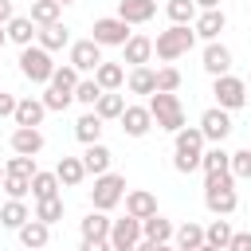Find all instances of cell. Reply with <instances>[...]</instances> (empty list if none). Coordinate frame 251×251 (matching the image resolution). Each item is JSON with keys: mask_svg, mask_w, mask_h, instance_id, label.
<instances>
[{"mask_svg": "<svg viewBox=\"0 0 251 251\" xmlns=\"http://www.w3.org/2000/svg\"><path fill=\"white\" fill-rule=\"evenodd\" d=\"M4 31H8V39H12L16 47H31V39L39 35V31H35V20H31V16H12Z\"/></svg>", "mask_w": 251, "mask_h": 251, "instance_id": "cell-21", "label": "cell"}, {"mask_svg": "<svg viewBox=\"0 0 251 251\" xmlns=\"http://www.w3.org/2000/svg\"><path fill=\"white\" fill-rule=\"evenodd\" d=\"M78 251H114V247H110V239H82Z\"/></svg>", "mask_w": 251, "mask_h": 251, "instance_id": "cell-48", "label": "cell"}, {"mask_svg": "<svg viewBox=\"0 0 251 251\" xmlns=\"http://www.w3.org/2000/svg\"><path fill=\"white\" fill-rule=\"evenodd\" d=\"M126 212L137 216V220H145V216L157 212V196L145 192V188H133V192H126Z\"/></svg>", "mask_w": 251, "mask_h": 251, "instance_id": "cell-26", "label": "cell"}, {"mask_svg": "<svg viewBox=\"0 0 251 251\" xmlns=\"http://www.w3.org/2000/svg\"><path fill=\"white\" fill-rule=\"evenodd\" d=\"M126 86H129V94H153L157 90V71L153 67H133L129 71V78H126Z\"/></svg>", "mask_w": 251, "mask_h": 251, "instance_id": "cell-29", "label": "cell"}, {"mask_svg": "<svg viewBox=\"0 0 251 251\" xmlns=\"http://www.w3.org/2000/svg\"><path fill=\"white\" fill-rule=\"evenodd\" d=\"M12 20V0H0V24Z\"/></svg>", "mask_w": 251, "mask_h": 251, "instance_id": "cell-49", "label": "cell"}, {"mask_svg": "<svg viewBox=\"0 0 251 251\" xmlns=\"http://www.w3.org/2000/svg\"><path fill=\"white\" fill-rule=\"evenodd\" d=\"M118 16L126 24H149L157 16V0H118Z\"/></svg>", "mask_w": 251, "mask_h": 251, "instance_id": "cell-18", "label": "cell"}, {"mask_svg": "<svg viewBox=\"0 0 251 251\" xmlns=\"http://www.w3.org/2000/svg\"><path fill=\"white\" fill-rule=\"evenodd\" d=\"M55 176L63 180V188H78V184H82V176H86V165H82V157H59V165H55Z\"/></svg>", "mask_w": 251, "mask_h": 251, "instance_id": "cell-24", "label": "cell"}, {"mask_svg": "<svg viewBox=\"0 0 251 251\" xmlns=\"http://www.w3.org/2000/svg\"><path fill=\"white\" fill-rule=\"evenodd\" d=\"M16 235H20V243H24L27 251H43V247H47V239H51V224H43V220H35V216H31Z\"/></svg>", "mask_w": 251, "mask_h": 251, "instance_id": "cell-17", "label": "cell"}, {"mask_svg": "<svg viewBox=\"0 0 251 251\" xmlns=\"http://www.w3.org/2000/svg\"><path fill=\"white\" fill-rule=\"evenodd\" d=\"M173 239H176V247H180V251H196V247H204V227L188 220V224H180V227H176V235H173Z\"/></svg>", "mask_w": 251, "mask_h": 251, "instance_id": "cell-33", "label": "cell"}, {"mask_svg": "<svg viewBox=\"0 0 251 251\" xmlns=\"http://www.w3.org/2000/svg\"><path fill=\"white\" fill-rule=\"evenodd\" d=\"M180 86V71L176 67H157V90H176Z\"/></svg>", "mask_w": 251, "mask_h": 251, "instance_id": "cell-45", "label": "cell"}, {"mask_svg": "<svg viewBox=\"0 0 251 251\" xmlns=\"http://www.w3.org/2000/svg\"><path fill=\"white\" fill-rule=\"evenodd\" d=\"M94 78H98V86L102 90H122L126 86V67L122 63H98V71H94Z\"/></svg>", "mask_w": 251, "mask_h": 251, "instance_id": "cell-28", "label": "cell"}, {"mask_svg": "<svg viewBox=\"0 0 251 251\" xmlns=\"http://www.w3.org/2000/svg\"><path fill=\"white\" fill-rule=\"evenodd\" d=\"M227 27V16L220 12V8H208V12H200L196 20H192V31H196V39H220V31Z\"/></svg>", "mask_w": 251, "mask_h": 251, "instance_id": "cell-12", "label": "cell"}, {"mask_svg": "<svg viewBox=\"0 0 251 251\" xmlns=\"http://www.w3.org/2000/svg\"><path fill=\"white\" fill-rule=\"evenodd\" d=\"M200 133H204V141L224 145V141H227V133H231V110H224V106L204 110V114H200Z\"/></svg>", "mask_w": 251, "mask_h": 251, "instance_id": "cell-9", "label": "cell"}, {"mask_svg": "<svg viewBox=\"0 0 251 251\" xmlns=\"http://www.w3.org/2000/svg\"><path fill=\"white\" fill-rule=\"evenodd\" d=\"M59 188H63V180H59L55 173H35V176H31V196H35V200L59 196Z\"/></svg>", "mask_w": 251, "mask_h": 251, "instance_id": "cell-34", "label": "cell"}, {"mask_svg": "<svg viewBox=\"0 0 251 251\" xmlns=\"http://www.w3.org/2000/svg\"><path fill=\"white\" fill-rule=\"evenodd\" d=\"M173 137H176L173 169H176V173H192V169H200V157H204V133H200V126H184V129H176Z\"/></svg>", "mask_w": 251, "mask_h": 251, "instance_id": "cell-2", "label": "cell"}, {"mask_svg": "<svg viewBox=\"0 0 251 251\" xmlns=\"http://www.w3.org/2000/svg\"><path fill=\"white\" fill-rule=\"evenodd\" d=\"M59 12H63V4H59V0H31V20H35V27L55 24V20H59Z\"/></svg>", "mask_w": 251, "mask_h": 251, "instance_id": "cell-35", "label": "cell"}, {"mask_svg": "<svg viewBox=\"0 0 251 251\" xmlns=\"http://www.w3.org/2000/svg\"><path fill=\"white\" fill-rule=\"evenodd\" d=\"M149 114H153L157 129H169V133L184 129V106H180V98L173 90H153L149 94Z\"/></svg>", "mask_w": 251, "mask_h": 251, "instance_id": "cell-1", "label": "cell"}, {"mask_svg": "<svg viewBox=\"0 0 251 251\" xmlns=\"http://www.w3.org/2000/svg\"><path fill=\"white\" fill-rule=\"evenodd\" d=\"M231 176L235 180H251V145H243V149L231 153Z\"/></svg>", "mask_w": 251, "mask_h": 251, "instance_id": "cell-42", "label": "cell"}, {"mask_svg": "<svg viewBox=\"0 0 251 251\" xmlns=\"http://www.w3.org/2000/svg\"><path fill=\"white\" fill-rule=\"evenodd\" d=\"M137 243H141V220H137V216L126 212L122 220L110 224V247H114V251H133Z\"/></svg>", "mask_w": 251, "mask_h": 251, "instance_id": "cell-10", "label": "cell"}, {"mask_svg": "<svg viewBox=\"0 0 251 251\" xmlns=\"http://www.w3.org/2000/svg\"><path fill=\"white\" fill-rule=\"evenodd\" d=\"M4 43H8V31H4V27H0V47H4Z\"/></svg>", "mask_w": 251, "mask_h": 251, "instance_id": "cell-54", "label": "cell"}, {"mask_svg": "<svg viewBox=\"0 0 251 251\" xmlns=\"http://www.w3.org/2000/svg\"><path fill=\"white\" fill-rule=\"evenodd\" d=\"M129 35H133V31H129V24H126L122 16H102V20H94V27H90V39L102 43V47H126Z\"/></svg>", "mask_w": 251, "mask_h": 251, "instance_id": "cell-7", "label": "cell"}, {"mask_svg": "<svg viewBox=\"0 0 251 251\" xmlns=\"http://www.w3.org/2000/svg\"><path fill=\"white\" fill-rule=\"evenodd\" d=\"M141 235L153 239V243H169V239L176 235V227H173V220H165L161 212H153V216L141 220Z\"/></svg>", "mask_w": 251, "mask_h": 251, "instance_id": "cell-20", "label": "cell"}, {"mask_svg": "<svg viewBox=\"0 0 251 251\" xmlns=\"http://www.w3.org/2000/svg\"><path fill=\"white\" fill-rule=\"evenodd\" d=\"M94 114H98L102 122H114V118L126 114V98H122L118 90H102V98L94 102Z\"/></svg>", "mask_w": 251, "mask_h": 251, "instance_id": "cell-30", "label": "cell"}, {"mask_svg": "<svg viewBox=\"0 0 251 251\" xmlns=\"http://www.w3.org/2000/svg\"><path fill=\"white\" fill-rule=\"evenodd\" d=\"M20 75L27 82H51L55 75V63H51V51L31 43V47H20Z\"/></svg>", "mask_w": 251, "mask_h": 251, "instance_id": "cell-5", "label": "cell"}, {"mask_svg": "<svg viewBox=\"0 0 251 251\" xmlns=\"http://www.w3.org/2000/svg\"><path fill=\"white\" fill-rule=\"evenodd\" d=\"M43 114H47L43 98H31V94H27V98H20V102H16V114H12V118H16V126H39V122H43Z\"/></svg>", "mask_w": 251, "mask_h": 251, "instance_id": "cell-22", "label": "cell"}, {"mask_svg": "<svg viewBox=\"0 0 251 251\" xmlns=\"http://www.w3.org/2000/svg\"><path fill=\"white\" fill-rule=\"evenodd\" d=\"M235 176L231 173H220V176H208V184H204V208L212 212V216H231L235 208H239V196H235Z\"/></svg>", "mask_w": 251, "mask_h": 251, "instance_id": "cell-3", "label": "cell"}, {"mask_svg": "<svg viewBox=\"0 0 251 251\" xmlns=\"http://www.w3.org/2000/svg\"><path fill=\"white\" fill-rule=\"evenodd\" d=\"M227 251H251V231H231Z\"/></svg>", "mask_w": 251, "mask_h": 251, "instance_id": "cell-46", "label": "cell"}, {"mask_svg": "<svg viewBox=\"0 0 251 251\" xmlns=\"http://www.w3.org/2000/svg\"><path fill=\"white\" fill-rule=\"evenodd\" d=\"M47 86H55V90H67V94H75V86H78V71L67 63V67H55V75H51V82Z\"/></svg>", "mask_w": 251, "mask_h": 251, "instance_id": "cell-39", "label": "cell"}, {"mask_svg": "<svg viewBox=\"0 0 251 251\" xmlns=\"http://www.w3.org/2000/svg\"><path fill=\"white\" fill-rule=\"evenodd\" d=\"M200 169H204V176L231 173V153H227L224 145H212V149H204V157H200Z\"/></svg>", "mask_w": 251, "mask_h": 251, "instance_id": "cell-23", "label": "cell"}, {"mask_svg": "<svg viewBox=\"0 0 251 251\" xmlns=\"http://www.w3.org/2000/svg\"><path fill=\"white\" fill-rule=\"evenodd\" d=\"M118 122H122V129H126L129 137H145V133L153 129V114H149V106H126V114H122Z\"/></svg>", "mask_w": 251, "mask_h": 251, "instance_id": "cell-15", "label": "cell"}, {"mask_svg": "<svg viewBox=\"0 0 251 251\" xmlns=\"http://www.w3.org/2000/svg\"><path fill=\"white\" fill-rule=\"evenodd\" d=\"M157 247H161V243H153V239H145V235H141V243H137L133 251H157Z\"/></svg>", "mask_w": 251, "mask_h": 251, "instance_id": "cell-50", "label": "cell"}, {"mask_svg": "<svg viewBox=\"0 0 251 251\" xmlns=\"http://www.w3.org/2000/svg\"><path fill=\"white\" fill-rule=\"evenodd\" d=\"M212 94H216V106H224V110H239V106H247V82L235 78L231 71L220 75V78L212 82Z\"/></svg>", "mask_w": 251, "mask_h": 251, "instance_id": "cell-8", "label": "cell"}, {"mask_svg": "<svg viewBox=\"0 0 251 251\" xmlns=\"http://www.w3.org/2000/svg\"><path fill=\"white\" fill-rule=\"evenodd\" d=\"M8 141H12V153H24V157H35V153L43 149V133H39V126H16Z\"/></svg>", "mask_w": 251, "mask_h": 251, "instance_id": "cell-13", "label": "cell"}, {"mask_svg": "<svg viewBox=\"0 0 251 251\" xmlns=\"http://www.w3.org/2000/svg\"><path fill=\"white\" fill-rule=\"evenodd\" d=\"M75 137H78L82 145H94V141H102V118H98L94 110H86V114L75 122Z\"/></svg>", "mask_w": 251, "mask_h": 251, "instance_id": "cell-31", "label": "cell"}, {"mask_svg": "<svg viewBox=\"0 0 251 251\" xmlns=\"http://www.w3.org/2000/svg\"><path fill=\"white\" fill-rule=\"evenodd\" d=\"M0 184H4V169H0Z\"/></svg>", "mask_w": 251, "mask_h": 251, "instance_id": "cell-55", "label": "cell"}, {"mask_svg": "<svg viewBox=\"0 0 251 251\" xmlns=\"http://www.w3.org/2000/svg\"><path fill=\"white\" fill-rule=\"evenodd\" d=\"M0 227H4V224H0Z\"/></svg>", "mask_w": 251, "mask_h": 251, "instance_id": "cell-57", "label": "cell"}, {"mask_svg": "<svg viewBox=\"0 0 251 251\" xmlns=\"http://www.w3.org/2000/svg\"><path fill=\"white\" fill-rule=\"evenodd\" d=\"M122 200H126V176H122V173H102V176H94L90 204H94L98 212H110V208H118Z\"/></svg>", "mask_w": 251, "mask_h": 251, "instance_id": "cell-6", "label": "cell"}, {"mask_svg": "<svg viewBox=\"0 0 251 251\" xmlns=\"http://www.w3.org/2000/svg\"><path fill=\"white\" fill-rule=\"evenodd\" d=\"M149 59H153V39H149V35H129L126 47H122V63H129V67H145Z\"/></svg>", "mask_w": 251, "mask_h": 251, "instance_id": "cell-16", "label": "cell"}, {"mask_svg": "<svg viewBox=\"0 0 251 251\" xmlns=\"http://www.w3.org/2000/svg\"><path fill=\"white\" fill-rule=\"evenodd\" d=\"M204 243H212V247H224L227 251V243H231V224L220 216V220H212L208 227H204Z\"/></svg>", "mask_w": 251, "mask_h": 251, "instance_id": "cell-36", "label": "cell"}, {"mask_svg": "<svg viewBox=\"0 0 251 251\" xmlns=\"http://www.w3.org/2000/svg\"><path fill=\"white\" fill-rule=\"evenodd\" d=\"M59 4H75V0H59Z\"/></svg>", "mask_w": 251, "mask_h": 251, "instance_id": "cell-56", "label": "cell"}, {"mask_svg": "<svg viewBox=\"0 0 251 251\" xmlns=\"http://www.w3.org/2000/svg\"><path fill=\"white\" fill-rule=\"evenodd\" d=\"M4 173H16V176H35L39 169H35V157H24V153H16V157H8Z\"/></svg>", "mask_w": 251, "mask_h": 251, "instance_id": "cell-43", "label": "cell"}, {"mask_svg": "<svg viewBox=\"0 0 251 251\" xmlns=\"http://www.w3.org/2000/svg\"><path fill=\"white\" fill-rule=\"evenodd\" d=\"M102 98V86H98V78H78V86H75V102H82V106H90L94 110V102Z\"/></svg>", "mask_w": 251, "mask_h": 251, "instance_id": "cell-40", "label": "cell"}, {"mask_svg": "<svg viewBox=\"0 0 251 251\" xmlns=\"http://www.w3.org/2000/svg\"><path fill=\"white\" fill-rule=\"evenodd\" d=\"M165 12H169L173 24H192L196 20V0H169Z\"/></svg>", "mask_w": 251, "mask_h": 251, "instance_id": "cell-38", "label": "cell"}, {"mask_svg": "<svg viewBox=\"0 0 251 251\" xmlns=\"http://www.w3.org/2000/svg\"><path fill=\"white\" fill-rule=\"evenodd\" d=\"M16 102H20L16 94H8V90H0V118H12V114H16Z\"/></svg>", "mask_w": 251, "mask_h": 251, "instance_id": "cell-47", "label": "cell"}, {"mask_svg": "<svg viewBox=\"0 0 251 251\" xmlns=\"http://www.w3.org/2000/svg\"><path fill=\"white\" fill-rule=\"evenodd\" d=\"M35 220H43V224H59V220H63V196L35 200Z\"/></svg>", "mask_w": 251, "mask_h": 251, "instance_id": "cell-37", "label": "cell"}, {"mask_svg": "<svg viewBox=\"0 0 251 251\" xmlns=\"http://www.w3.org/2000/svg\"><path fill=\"white\" fill-rule=\"evenodd\" d=\"M200 67H204L212 78H220V75H227V71H231V51H227L220 39H212V43L204 47V63H200Z\"/></svg>", "mask_w": 251, "mask_h": 251, "instance_id": "cell-14", "label": "cell"}, {"mask_svg": "<svg viewBox=\"0 0 251 251\" xmlns=\"http://www.w3.org/2000/svg\"><path fill=\"white\" fill-rule=\"evenodd\" d=\"M157 251H180V247H173V243H161V247H157Z\"/></svg>", "mask_w": 251, "mask_h": 251, "instance_id": "cell-53", "label": "cell"}, {"mask_svg": "<svg viewBox=\"0 0 251 251\" xmlns=\"http://www.w3.org/2000/svg\"><path fill=\"white\" fill-rule=\"evenodd\" d=\"M247 145H251V141H247Z\"/></svg>", "mask_w": 251, "mask_h": 251, "instance_id": "cell-58", "label": "cell"}, {"mask_svg": "<svg viewBox=\"0 0 251 251\" xmlns=\"http://www.w3.org/2000/svg\"><path fill=\"white\" fill-rule=\"evenodd\" d=\"M71 102H75V94H67V90H55V86H47V90H43V106H47V110H55V114H59V110H67Z\"/></svg>", "mask_w": 251, "mask_h": 251, "instance_id": "cell-44", "label": "cell"}, {"mask_svg": "<svg viewBox=\"0 0 251 251\" xmlns=\"http://www.w3.org/2000/svg\"><path fill=\"white\" fill-rule=\"evenodd\" d=\"M110 161H114V153H110V149H106L102 141L86 145V153H82V165H86V173H94V176L110 173Z\"/></svg>", "mask_w": 251, "mask_h": 251, "instance_id": "cell-25", "label": "cell"}, {"mask_svg": "<svg viewBox=\"0 0 251 251\" xmlns=\"http://www.w3.org/2000/svg\"><path fill=\"white\" fill-rule=\"evenodd\" d=\"M27 220H31L27 204H24V200H12V196H8V204L0 208V224H4V227H12V231H20V227H24Z\"/></svg>", "mask_w": 251, "mask_h": 251, "instance_id": "cell-32", "label": "cell"}, {"mask_svg": "<svg viewBox=\"0 0 251 251\" xmlns=\"http://www.w3.org/2000/svg\"><path fill=\"white\" fill-rule=\"evenodd\" d=\"M110 216L106 212H98V208H90L82 220H78V231H82V239H110Z\"/></svg>", "mask_w": 251, "mask_h": 251, "instance_id": "cell-19", "label": "cell"}, {"mask_svg": "<svg viewBox=\"0 0 251 251\" xmlns=\"http://www.w3.org/2000/svg\"><path fill=\"white\" fill-rule=\"evenodd\" d=\"M12 200H24L31 192V176H16V173H4V184H0Z\"/></svg>", "mask_w": 251, "mask_h": 251, "instance_id": "cell-41", "label": "cell"}, {"mask_svg": "<svg viewBox=\"0 0 251 251\" xmlns=\"http://www.w3.org/2000/svg\"><path fill=\"white\" fill-rule=\"evenodd\" d=\"M39 47H47V51H63V47H71V31L55 20V24H47V27H39Z\"/></svg>", "mask_w": 251, "mask_h": 251, "instance_id": "cell-27", "label": "cell"}, {"mask_svg": "<svg viewBox=\"0 0 251 251\" xmlns=\"http://www.w3.org/2000/svg\"><path fill=\"white\" fill-rule=\"evenodd\" d=\"M192 43H196V31H192L188 24H173L169 31H161V35L153 39V55H157L161 63H173V59L188 55Z\"/></svg>", "mask_w": 251, "mask_h": 251, "instance_id": "cell-4", "label": "cell"}, {"mask_svg": "<svg viewBox=\"0 0 251 251\" xmlns=\"http://www.w3.org/2000/svg\"><path fill=\"white\" fill-rule=\"evenodd\" d=\"M98 63H102V43H94V39L71 43V67H75L78 75H94Z\"/></svg>", "mask_w": 251, "mask_h": 251, "instance_id": "cell-11", "label": "cell"}, {"mask_svg": "<svg viewBox=\"0 0 251 251\" xmlns=\"http://www.w3.org/2000/svg\"><path fill=\"white\" fill-rule=\"evenodd\" d=\"M196 8H200V12H208V8H220V0H196Z\"/></svg>", "mask_w": 251, "mask_h": 251, "instance_id": "cell-51", "label": "cell"}, {"mask_svg": "<svg viewBox=\"0 0 251 251\" xmlns=\"http://www.w3.org/2000/svg\"><path fill=\"white\" fill-rule=\"evenodd\" d=\"M196 251H224V247H212V243H204V247H196Z\"/></svg>", "mask_w": 251, "mask_h": 251, "instance_id": "cell-52", "label": "cell"}]
</instances>
